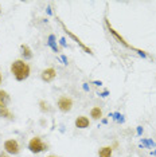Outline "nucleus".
<instances>
[{
    "mask_svg": "<svg viewBox=\"0 0 156 157\" xmlns=\"http://www.w3.org/2000/svg\"><path fill=\"white\" fill-rule=\"evenodd\" d=\"M90 117L93 120H100L102 117V110L100 108H93L92 112H90Z\"/></svg>",
    "mask_w": 156,
    "mask_h": 157,
    "instance_id": "f8f14e48",
    "label": "nucleus"
},
{
    "mask_svg": "<svg viewBox=\"0 0 156 157\" xmlns=\"http://www.w3.org/2000/svg\"><path fill=\"white\" fill-rule=\"evenodd\" d=\"M55 77H57V71L53 69V67L43 70V71H42V74H41L42 81H45V82H51V81H54Z\"/></svg>",
    "mask_w": 156,
    "mask_h": 157,
    "instance_id": "39448f33",
    "label": "nucleus"
},
{
    "mask_svg": "<svg viewBox=\"0 0 156 157\" xmlns=\"http://www.w3.org/2000/svg\"><path fill=\"white\" fill-rule=\"evenodd\" d=\"M89 118L85 116H80L76 120V126L78 128V129H86L88 126H89Z\"/></svg>",
    "mask_w": 156,
    "mask_h": 157,
    "instance_id": "423d86ee",
    "label": "nucleus"
},
{
    "mask_svg": "<svg viewBox=\"0 0 156 157\" xmlns=\"http://www.w3.org/2000/svg\"><path fill=\"white\" fill-rule=\"evenodd\" d=\"M39 105H41V110H42V112H49V110H50V108H49V103H47V102L41 101V102H39Z\"/></svg>",
    "mask_w": 156,
    "mask_h": 157,
    "instance_id": "ddd939ff",
    "label": "nucleus"
},
{
    "mask_svg": "<svg viewBox=\"0 0 156 157\" xmlns=\"http://www.w3.org/2000/svg\"><path fill=\"white\" fill-rule=\"evenodd\" d=\"M0 157H10V156L7 155L6 152H2V153H0Z\"/></svg>",
    "mask_w": 156,
    "mask_h": 157,
    "instance_id": "4468645a",
    "label": "nucleus"
},
{
    "mask_svg": "<svg viewBox=\"0 0 156 157\" xmlns=\"http://www.w3.org/2000/svg\"><path fill=\"white\" fill-rule=\"evenodd\" d=\"M112 148L111 146H104V148H101L100 151H98V156L100 157H111L112 156Z\"/></svg>",
    "mask_w": 156,
    "mask_h": 157,
    "instance_id": "9b49d317",
    "label": "nucleus"
},
{
    "mask_svg": "<svg viewBox=\"0 0 156 157\" xmlns=\"http://www.w3.org/2000/svg\"><path fill=\"white\" fill-rule=\"evenodd\" d=\"M73 108V101H72V98H69V97H61L58 99V109L61 110V112L63 113H67V112H70Z\"/></svg>",
    "mask_w": 156,
    "mask_h": 157,
    "instance_id": "7ed1b4c3",
    "label": "nucleus"
},
{
    "mask_svg": "<svg viewBox=\"0 0 156 157\" xmlns=\"http://www.w3.org/2000/svg\"><path fill=\"white\" fill-rule=\"evenodd\" d=\"M0 117L7 120H14V114L8 108H0Z\"/></svg>",
    "mask_w": 156,
    "mask_h": 157,
    "instance_id": "9d476101",
    "label": "nucleus"
},
{
    "mask_svg": "<svg viewBox=\"0 0 156 157\" xmlns=\"http://www.w3.org/2000/svg\"><path fill=\"white\" fill-rule=\"evenodd\" d=\"M4 151H6V153H10V155H18L20 151L18 141L16 140H7L4 142Z\"/></svg>",
    "mask_w": 156,
    "mask_h": 157,
    "instance_id": "20e7f679",
    "label": "nucleus"
},
{
    "mask_svg": "<svg viewBox=\"0 0 156 157\" xmlns=\"http://www.w3.org/2000/svg\"><path fill=\"white\" fill-rule=\"evenodd\" d=\"M0 83H2V74H0Z\"/></svg>",
    "mask_w": 156,
    "mask_h": 157,
    "instance_id": "2eb2a0df",
    "label": "nucleus"
},
{
    "mask_svg": "<svg viewBox=\"0 0 156 157\" xmlns=\"http://www.w3.org/2000/svg\"><path fill=\"white\" fill-rule=\"evenodd\" d=\"M28 149H30L33 153H41V152H43L47 149V145H46L39 137H34L30 140V142H28Z\"/></svg>",
    "mask_w": 156,
    "mask_h": 157,
    "instance_id": "f03ea898",
    "label": "nucleus"
},
{
    "mask_svg": "<svg viewBox=\"0 0 156 157\" xmlns=\"http://www.w3.org/2000/svg\"><path fill=\"white\" fill-rule=\"evenodd\" d=\"M11 73L14 74L16 81H24L30 77V66L27 65L24 60L18 59L15 62H12L11 65Z\"/></svg>",
    "mask_w": 156,
    "mask_h": 157,
    "instance_id": "f257e3e1",
    "label": "nucleus"
},
{
    "mask_svg": "<svg viewBox=\"0 0 156 157\" xmlns=\"http://www.w3.org/2000/svg\"><path fill=\"white\" fill-rule=\"evenodd\" d=\"M11 101L10 94L4 90H0V108H7V105Z\"/></svg>",
    "mask_w": 156,
    "mask_h": 157,
    "instance_id": "0eeeda50",
    "label": "nucleus"
},
{
    "mask_svg": "<svg viewBox=\"0 0 156 157\" xmlns=\"http://www.w3.org/2000/svg\"><path fill=\"white\" fill-rule=\"evenodd\" d=\"M20 50H22V56L24 59H31L33 58V51H31V48L28 47L27 44H22Z\"/></svg>",
    "mask_w": 156,
    "mask_h": 157,
    "instance_id": "1a4fd4ad",
    "label": "nucleus"
},
{
    "mask_svg": "<svg viewBox=\"0 0 156 157\" xmlns=\"http://www.w3.org/2000/svg\"><path fill=\"white\" fill-rule=\"evenodd\" d=\"M49 157H54V156H49Z\"/></svg>",
    "mask_w": 156,
    "mask_h": 157,
    "instance_id": "dca6fc26",
    "label": "nucleus"
},
{
    "mask_svg": "<svg viewBox=\"0 0 156 157\" xmlns=\"http://www.w3.org/2000/svg\"><path fill=\"white\" fill-rule=\"evenodd\" d=\"M62 27H63V28H65V31H66V34H67V35H70V36H72V38L74 39V40H76V42H77V43H78V44H80V46H81V47H82V48L85 50V51H86V52H89V54H92V51H90V48H88V47H86V46H85V44L82 43V42H81V40H80V39H78V38L76 36V35H74V34L72 33V31H69V30H67V28L65 27V24H62Z\"/></svg>",
    "mask_w": 156,
    "mask_h": 157,
    "instance_id": "6e6552de",
    "label": "nucleus"
}]
</instances>
